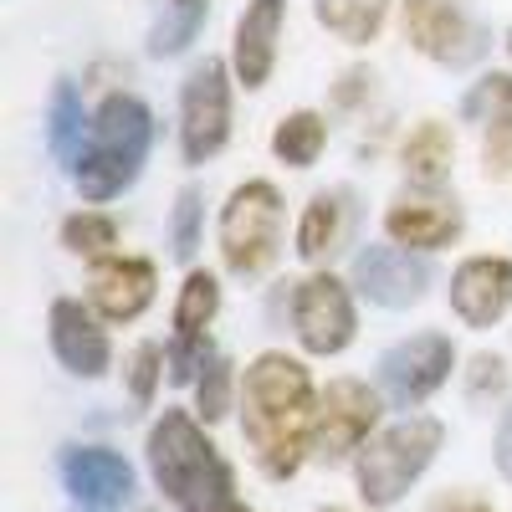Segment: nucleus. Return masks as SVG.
I'll use <instances>...</instances> for the list:
<instances>
[{
    "mask_svg": "<svg viewBox=\"0 0 512 512\" xmlns=\"http://www.w3.org/2000/svg\"><path fill=\"white\" fill-rule=\"evenodd\" d=\"M313 379L287 354H262L246 369V441L267 477H292L313 441Z\"/></svg>",
    "mask_w": 512,
    "mask_h": 512,
    "instance_id": "f257e3e1",
    "label": "nucleus"
},
{
    "mask_svg": "<svg viewBox=\"0 0 512 512\" xmlns=\"http://www.w3.org/2000/svg\"><path fill=\"white\" fill-rule=\"evenodd\" d=\"M149 466L164 497L180 512H251L236 502L231 466L216 456V446L205 441V431L185 410H164V420L149 436Z\"/></svg>",
    "mask_w": 512,
    "mask_h": 512,
    "instance_id": "f03ea898",
    "label": "nucleus"
},
{
    "mask_svg": "<svg viewBox=\"0 0 512 512\" xmlns=\"http://www.w3.org/2000/svg\"><path fill=\"white\" fill-rule=\"evenodd\" d=\"M149 149V108L139 98H108L98 123H93V144L77 154V185L88 200L118 195L128 180L139 175V159Z\"/></svg>",
    "mask_w": 512,
    "mask_h": 512,
    "instance_id": "7ed1b4c3",
    "label": "nucleus"
},
{
    "mask_svg": "<svg viewBox=\"0 0 512 512\" xmlns=\"http://www.w3.org/2000/svg\"><path fill=\"white\" fill-rule=\"evenodd\" d=\"M441 451V420L431 415H410L400 425H390L384 436L369 441V451L359 456V492L369 507H390L410 492V482L431 466V456Z\"/></svg>",
    "mask_w": 512,
    "mask_h": 512,
    "instance_id": "20e7f679",
    "label": "nucleus"
},
{
    "mask_svg": "<svg viewBox=\"0 0 512 512\" xmlns=\"http://www.w3.org/2000/svg\"><path fill=\"white\" fill-rule=\"evenodd\" d=\"M277 231H282V200L267 180H251L231 195L226 216H221V251H226V267L251 277V272H267L272 256H277Z\"/></svg>",
    "mask_w": 512,
    "mask_h": 512,
    "instance_id": "39448f33",
    "label": "nucleus"
},
{
    "mask_svg": "<svg viewBox=\"0 0 512 512\" xmlns=\"http://www.w3.org/2000/svg\"><path fill=\"white\" fill-rule=\"evenodd\" d=\"M379 420V395L359 379H333L323 400H318V415H313V451L323 461H344L349 451H359Z\"/></svg>",
    "mask_w": 512,
    "mask_h": 512,
    "instance_id": "423d86ee",
    "label": "nucleus"
},
{
    "mask_svg": "<svg viewBox=\"0 0 512 512\" xmlns=\"http://www.w3.org/2000/svg\"><path fill=\"white\" fill-rule=\"evenodd\" d=\"M185 159L190 164H205L231 134V82H226V67L221 62H200L185 82Z\"/></svg>",
    "mask_w": 512,
    "mask_h": 512,
    "instance_id": "0eeeda50",
    "label": "nucleus"
},
{
    "mask_svg": "<svg viewBox=\"0 0 512 512\" xmlns=\"http://www.w3.org/2000/svg\"><path fill=\"white\" fill-rule=\"evenodd\" d=\"M292 318H297L303 349H313V354H338L354 338V303H349L344 282H333V277H313L297 287Z\"/></svg>",
    "mask_w": 512,
    "mask_h": 512,
    "instance_id": "6e6552de",
    "label": "nucleus"
},
{
    "mask_svg": "<svg viewBox=\"0 0 512 512\" xmlns=\"http://www.w3.org/2000/svg\"><path fill=\"white\" fill-rule=\"evenodd\" d=\"M451 364H456L451 338L420 333V338H410V344H395L390 354H384V384H390V390L410 405V400H425L431 390H441Z\"/></svg>",
    "mask_w": 512,
    "mask_h": 512,
    "instance_id": "1a4fd4ad",
    "label": "nucleus"
},
{
    "mask_svg": "<svg viewBox=\"0 0 512 512\" xmlns=\"http://www.w3.org/2000/svg\"><path fill=\"white\" fill-rule=\"evenodd\" d=\"M62 482L82 507H118L134 492V466L103 446H67L62 451Z\"/></svg>",
    "mask_w": 512,
    "mask_h": 512,
    "instance_id": "9d476101",
    "label": "nucleus"
},
{
    "mask_svg": "<svg viewBox=\"0 0 512 512\" xmlns=\"http://www.w3.org/2000/svg\"><path fill=\"white\" fill-rule=\"evenodd\" d=\"M451 308L472 328H492L512 308V262H502V256H472L451 277Z\"/></svg>",
    "mask_w": 512,
    "mask_h": 512,
    "instance_id": "9b49d317",
    "label": "nucleus"
},
{
    "mask_svg": "<svg viewBox=\"0 0 512 512\" xmlns=\"http://www.w3.org/2000/svg\"><path fill=\"white\" fill-rule=\"evenodd\" d=\"M405 36L436 62H466L477 52V31L451 0H405Z\"/></svg>",
    "mask_w": 512,
    "mask_h": 512,
    "instance_id": "f8f14e48",
    "label": "nucleus"
},
{
    "mask_svg": "<svg viewBox=\"0 0 512 512\" xmlns=\"http://www.w3.org/2000/svg\"><path fill=\"white\" fill-rule=\"evenodd\" d=\"M88 287H93V308L108 323H128L154 303V267L139 262V256H113V262L93 267Z\"/></svg>",
    "mask_w": 512,
    "mask_h": 512,
    "instance_id": "ddd939ff",
    "label": "nucleus"
},
{
    "mask_svg": "<svg viewBox=\"0 0 512 512\" xmlns=\"http://www.w3.org/2000/svg\"><path fill=\"white\" fill-rule=\"evenodd\" d=\"M354 277H359L364 297H374V303H384V308H410L425 292V267L410 262V251H395V246L359 251Z\"/></svg>",
    "mask_w": 512,
    "mask_h": 512,
    "instance_id": "4468645a",
    "label": "nucleus"
},
{
    "mask_svg": "<svg viewBox=\"0 0 512 512\" xmlns=\"http://www.w3.org/2000/svg\"><path fill=\"white\" fill-rule=\"evenodd\" d=\"M52 349L57 359L72 369V374H103L108 369V333L93 323V313L72 303V297H62V303H52Z\"/></svg>",
    "mask_w": 512,
    "mask_h": 512,
    "instance_id": "2eb2a0df",
    "label": "nucleus"
},
{
    "mask_svg": "<svg viewBox=\"0 0 512 512\" xmlns=\"http://www.w3.org/2000/svg\"><path fill=\"white\" fill-rule=\"evenodd\" d=\"M277 26H282V0H251L241 26H236V72L246 88H262L272 62H277Z\"/></svg>",
    "mask_w": 512,
    "mask_h": 512,
    "instance_id": "dca6fc26",
    "label": "nucleus"
},
{
    "mask_svg": "<svg viewBox=\"0 0 512 512\" xmlns=\"http://www.w3.org/2000/svg\"><path fill=\"white\" fill-rule=\"evenodd\" d=\"M384 231H390L400 246L431 251V246H446L461 231V216L446 200H400V205H390V216H384Z\"/></svg>",
    "mask_w": 512,
    "mask_h": 512,
    "instance_id": "f3484780",
    "label": "nucleus"
},
{
    "mask_svg": "<svg viewBox=\"0 0 512 512\" xmlns=\"http://www.w3.org/2000/svg\"><path fill=\"white\" fill-rule=\"evenodd\" d=\"M384 11H390V0H318V21L333 36L354 41V47H364V41L379 36Z\"/></svg>",
    "mask_w": 512,
    "mask_h": 512,
    "instance_id": "a211bd4d",
    "label": "nucleus"
},
{
    "mask_svg": "<svg viewBox=\"0 0 512 512\" xmlns=\"http://www.w3.org/2000/svg\"><path fill=\"white\" fill-rule=\"evenodd\" d=\"M405 169H410V180H420V185H436L451 169V134L441 123H420L415 134L405 139Z\"/></svg>",
    "mask_w": 512,
    "mask_h": 512,
    "instance_id": "6ab92c4d",
    "label": "nucleus"
},
{
    "mask_svg": "<svg viewBox=\"0 0 512 512\" xmlns=\"http://www.w3.org/2000/svg\"><path fill=\"white\" fill-rule=\"evenodd\" d=\"M338 236H344V205H338L333 195H318L308 205V216H303V231H297V251H303L308 262H323V256L338 246Z\"/></svg>",
    "mask_w": 512,
    "mask_h": 512,
    "instance_id": "aec40b11",
    "label": "nucleus"
},
{
    "mask_svg": "<svg viewBox=\"0 0 512 512\" xmlns=\"http://www.w3.org/2000/svg\"><path fill=\"white\" fill-rule=\"evenodd\" d=\"M216 308H221L216 277H210V272H190V282H185V292H180V308H175L180 338H200V333L210 328V318H216Z\"/></svg>",
    "mask_w": 512,
    "mask_h": 512,
    "instance_id": "412c9836",
    "label": "nucleus"
},
{
    "mask_svg": "<svg viewBox=\"0 0 512 512\" xmlns=\"http://www.w3.org/2000/svg\"><path fill=\"white\" fill-rule=\"evenodd\" d=\"M272 149L287 159V164H313L318 159V149H323V118L318 113H292L282 128H277V139H272Z\"/></svg>",
    "mask_w": 512,
    "mask_h": 512,
    "instance_id": "4be33fe9",
    "label": "nucleus"
},
{
    "mask_svg": "<svg viewBox=\"0 0 512 512\" xmlns=\"http://www.w3.org/2000/svg\"><path fill=\"white\" fill-rule=\"evenodd\" d=\"M200 21H205V0H169V16L154 26V52L169 57V52L190 47L195 31H200Z\"/></svg>",
    "mask_w": 512,
    "mask_h": 512,
    "instance_id": "5701e85b",
    "label": "nucleus"
},
{
    "mask_svg": "<svg viewBox=\"0 0 512 512\" xmlns=\"http://www.w3.org/2000/svg\"><path fill=\"white\" fill-rule=\"evenodd\" d=\"M82 123H88V118H82V103H77V93L62 82V88L52 93V149H57L62 159H77V154H82V149H77Z\"/></svg>",
    "mask_w": 512,
    "mask_h": 512,
    "instance_id": "b1692460",
    "label": "nucleus"
},
{
    "mask_svg": "<svg viewBox=\"0 0 512 512\" xmlns=\"http://www.w3.org/2000/svg\"><path fill=\"white\" fill-rule=\"evenodd\" d=\"M62 241L72 246V251H108L113 241H118V226L108 221V216H72L67 226H62Z\"/></svg>",
    "mask_w": 512,
    "mask_h": 512,
    "instance_id": "393cba45",
    "label": "nucleus"
},
{
    "mask_svg": "<svg viewBox=\"0 0 512 512\" xmlns=\"http://www.w3.org/2000/svg\"><path fill=\"white\" fill-rule=\"evenodd\" d=\"M231 410V369L221 359H210L205 379H200V415L205 420H221Z\"/></svg>",
    "mask_w": 512,
    "mask_h": 512,
    "instance_id": "a878e982",
    "label": "nucleus"
},
{
    "mask_svg": "<svg viewBox=\"0 0 512 512\" xmlns=\"http://www.w3.org/2000/svg\"><path fill=\"white\" fill-rule=\"evenodd\" d=\"M466 113H492V123L512 118V77H487L482 88L466 98Z\"/></svg>",
    "mask_w": 512,
    "mask_h": 512,
    "instance_id": "bb28decb",
    "label": "nucleus"
},
{
    "mask_svg": "<svg viewBox=\"0 0 512 512\" xmlns=\"http://www.w3.org/2000/svg\"><path fill=\"white\" fill-rule=\"evenodd\" d=\"M195 226H200V195L185 190L180 205H175V256H180V262L195 256Z\"/></svg>",
    "mask_w": 512,
    "mask_h": 512,
    "instance_id": "cd10ccee",
    "label": "nucleus"
},
{
    "mask_svg": "<svg viewBox=\"0 0 512 512\" xmlns=\"http://www.w3.org/2000/svg\"><path fill=\"white\" fill-rule=\"evenodd\" d=\"M159 349L154 344H144V349H134V374H128V384H134V400L139 405H149V395H154V379H159Z\"/></svg>",
    "mask_w": 512,
    "mask_h": 512,
    "instance_id": "c85d7f7f",
    "label": "nucleus"
},
{
    "mask_svg": "<svg viewBox=\"0 0 512 512\" xmlns=\"http://www.w3.org/2000/svg\"><path fill=\"white\" fill-rule=\"evenodd\" d=\"M487 169H497V175H512V118L492 123V134H487Z\"/></svg>",
    "mask_w": 512,
    "mask_h": 512,
    "instance_id": "c756f323",
    "label": "nucleus"
},
{
    "mask_svg": "<svg viewBox=\"0 0 512 512\" xmlns=\"http://www.w3.org/2000/svg\"><path fill=\"white\" fill-rule=\"evenodd\" d=\"M472 369H477V374H472V390H477V395H487V390L497 395L502 384H507V369H502V359H492V354H482Z\"/></svg>",
    "mask_w": 512,
    "mask_h": 512,
    "instance_id": "7c9ffc66",
    "label": "nucleus"
},
{
    "mask_svg": "<svg viewBox=\"0 0 512 512\" xmlns=\"http://www.w3.org/2000/svg\"><path fill=\"white\" fill-rule=\"evenodd\" d=\"M497 466H502V477H512V410H507L502 431H497Z\"/></svg>",
    "mask_w": 512,
    "mask_h": 512,
    "instance_id": "2f4dec72",
    "label": "nucleus"
},
{
    "mask_svg": "<svg viewBox=\"0 0 512 512\" xmlns=\"http://www.w3.org/2000/svg\"><path fill=\"white\" fill-rule=\"evenodd\" d=\"M446 512H487V507H477V502H466V507H446Z\"/></svg>",
    "mask_w": 512,
    "mask_h": 512,
    "instance_id": "473e14b6",
    "label": "nucleus"
},
{
    "mask_svg": "<svg viewBox=\"0 0 512 512\" xmlns=\"http://www.w3.org/2000/svg\"><path fill=\"white\" fill-rule=\"evenodd\" d=\"M507 47H512V41H507Z\"/></svg>",
    "mask_w": 512,
    "mask_h": 512,
    "instance_id": "72a5a7b5",
    "label": "nucleus"
},
{
    "mask_svg": "<svg viewBox=\"0 0 512 512\" xmlns=\"http://www.w3.org/2000/svg\"><path fill=\"white\" fill-rule=\"evenodd\" d=\"M333 512H338V507H333Z\"/></svg>",
    "mask_w": 512,
    "mask_h": 512,
    "instance_id": "f704fd0d",
    "label": "nucleus"
}]
</instances>
